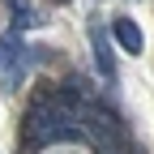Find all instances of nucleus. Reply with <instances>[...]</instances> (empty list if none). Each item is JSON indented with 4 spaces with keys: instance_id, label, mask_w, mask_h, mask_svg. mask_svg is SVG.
<instances>
[{
    "instance_id": "6",
    "label": "nucleus",
    "mask_w": 154,
    "mask_h": 154,
    "mask_svg": "<svg viewBox=\"0 0 154 154\" xmlns=\"http://www.w3.org/2000/svg\"><path fill=\"white\" fill-rule=\"evenodd\" d=\"M56 5H69V0H56Z\"/></svg>"
},
{
    "instance_id": "2",
    "label": "nucleus",
    "mask_w": 154,
    "mask_h": 154,
    "mask_svg": "<svg viewBox=\"0 0 154 154\" xmlns=\"http://www.w3.org/2000/svg\"><path fill=\"white\" fill-rule=\"evenodd\" d=\"M111 34H116V43H120L124 51L141 56V47H146V34H141V26L133 22V17H116V22H111Z\"/></svg>"
},
{
    "instance_id": "3",
    "label": "nucleus",
    "mask_w": 154,
    "mask_h": 154,
    "mask_svg": "<svg viewBox=\"0 0 154 154\" xmlns=\"http://www.w3.org/2000/svg\"><path fill=\"white\" fill-rule=\"evenodd\" d=\"M90 38H94V60H99V73L107 77H116V56L107 51V38H103V26H90Z\"/></svg>"
},
{
    "instance_id": "5",
    "label": "nucleus",
    "mask_w": 154,
    "mask_h": 154,
    "mask_svg": "<svg viewBox=\"0 0 154 154\" xmlns=\"http://www.w3.org/2000/svg\"><path fill=\"white\" fill-rule=\"evenodd\" d=\"M9 5H13V26H17V30H22V26H34V22H38V17H34V9L26 5V0H9Z\"/></svg>"
},
{
    "instance_id": "4",
    "label": "nucleus",
    "mask_w": 154,
    "mask_h": 154,
    "mask_svg": "<svg viewBox=\"0 0 154 154\" xmlns=\"http://www.w3.org/2000/svg\"><path fill=\"white\" fill-rule=\"evenodd\" d=\"M22 56H26V47L22 43H17V34H5V38H0V64H13V60H22Z\"/></svg>"
},
{
    "instance_id": "1",
    "label": "nucleus",
    "mask_w": 154,
    "mask_h": 154,
    "mask_svg": "<svg viewBox=\"0 0 154 154\" xmlns=\"http://www.w3.org/2000/svg\"><path fill=\"white\" fill-rule=\"evenodd\" d=\"M22 137H26V141H38V146H47V141H77V137H82V128H77L69 116L56 107L51 94H43V99H34V103L26 107Z\"/></svg>"
}]
</instances>
